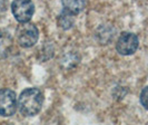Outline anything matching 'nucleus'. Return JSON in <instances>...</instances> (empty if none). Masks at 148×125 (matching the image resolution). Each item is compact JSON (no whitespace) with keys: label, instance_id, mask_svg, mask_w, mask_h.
Instances as JSON below:
<instances>
[{"label":"nucleus","instance_id":"1","mask_svg":"<svg viewBox=\"0 0 148 125\" xmlns=\"http://www.w3.org/2000/svg\"><path fill=\"white\" fill-rule=\"evenodd\" d=\"M44 104V94L38 88H27L19 95L18 108L25 116L38 114Z\"/></svg>","mask_w":148,"mask_h":125},{"label":"nucleus","instance_id":"2","mask_svg":"<svg viewBox=\"0 0 148 125\" xmlns=\"http://www.w3.org/2000/svg\"><path fill=\"white\" fill-rule=\"evenodd\" d=\"M16 37H17L18 44L21 47L29 48L38 41L39 31L36 25L32 22H20V25L16 30Z\"/></svg>","mask_w":148,"mask_h":125},{"label":"nucleus","instance_id":"3","mask_svg":"<svg viewBox=\"0 0 148 125\" xmlns=\"http://www.w3.org/2000/svg\"><path fill=\"white\" fill-rule=\"evenodd\" d=\"M11 10L18 21L26 22L29 21L35 14V5L31 0H14Z\"/></svg>","mask_w":148,"mask_h":125},{"label":"nucleus","instance_id":"4","mask_svg":"<svg viewBox=\"0 0 148 125\" xmlns=\"http://www.w3.org/2000/svg\"><path fill=\"white\" fill-rule=\"evenodd\" d=\"M17 96L15 92L9 88L0 90V115L3 117H9L14 115L17 110Z\"/></svg>","mask_w":148,"mask_h":125},{"label":"nucleus","instance_id":"5","mask_svg":"<svg viewBox=\"0 0 148 125\" xmlns=\"http://www.w3.org/2000/svg\"><path fill=\"white\" fill-rule=\"evenodd\" d=\"M139 45L138 37L133 32H123L116 43V49L120 55H133Z\"/></svg>","mask_w":148,"mask_h":125},{"label":"nucleus","instance_id":"6","mask_svg":"<svg viewBox=\"0 0 148 125\" xmlns=\"http://www.w3.org/2000/svg\"><path fill=\"white\" fill-rule=\"evenodd\" d=\"M12 48V38L6 30L0 29V59L5 58L9 55Z\"/></svg>","mask_w":148,"mask_h":125},{"label":"nucleus","instance_id":"7","mask_svg":"<svg viewBox=\"0 0 148 125\" xmlns=\"http://www.w3.org/2000/svg\"><path fill=\"white\" fill-rule=\"evenodd\" d=\"M64 10L74 15H78L86 7V0H61Z\"/></svg>","mask_w":148,"mask_h":125},{"label":"nucleus","instance_id":"8","mask_svg":"<svg viewBox=\"0 0 148 125\" xmlns=\"http://www.w3.org/2000/svg\"><path fill=\"white\" fill-rule=\"evenodd\" d=\"M115 31L116 30L114 29L112 27H110V26L103 25L96 32V37L98 38V40L101 43V45H107L109 41H111Z\"/></svg>","mask_w":148,"mask_h":125},{"label":"nucleus","instance_id":"9","mask_svg":"<svg viewBox=\"0 0 148 125\" xmlns=\"http://www.w3.org/2000/svg\"><path fill=\"white\" fill-rule=\"evenodd\" d=\"M74 14L69 12V11H66L64 10L61 12V15L58 17V26L62 29H70L75 23V17Z\"/></svg>","mask_w":148,"mask_h":125},{"label":"nucleus","instance_id":"10","mask_svg":"<svg viewBox=\"0 0 148 125\" xmlns=\"http://www.w3.org/2000/svg\"><path fill=\"white\" fill-rule=\"evenodd\" d=\"M140 103H141V105L146 108V110H148V86H146L145 88L141 90Z\"/></svg>","mask_w":148,"mask_h":125},{"label":"nucleus","instance_id":"11","mask_svg":"<svg viewBox=\"0 0 148 125\" xmlns=\"http://www.w3.org/2000/svg\"><path fill=\"white\" fill-rule=\"evenodd\" d=\"M8 6H9V1L8 0H0V17L5 15V12L7 11Z\"/></svg>","mask_w":148,"mask_h":125}]
</instances>
